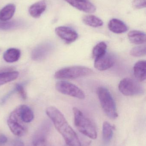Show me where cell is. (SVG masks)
Here are the masks:
<instances>
[{
  "instance_id": "6da1fadb",
  "label": "cell",
  "mask_w": 146,
  "mask_h": 146,
  "mask_svg": "<svg viewBox=\"0 0 146 146\" xmlns=\"http://www.w3.org/2000/svg\"><path fill=\"white\" fill-rule=\"evenodd\" d=\"M46 113L58 132L61 135L67 145L69 146H81L77 134L69 125L63 114L55 107L46 109Z\"/></svg>"
},
{
  "instance_id": "7a4b0ae2",
  "label": "cell",
  "mask_w": 146,
  "mask_h": 146,
  "mask_svg": "<svg viewBox=\"0 0 146 146\" xmlns=\"http://www.w3.org/2000/svg\"><path fill=\"white\" fill-rule=\"evenodd\" d=\"M74 123L79 131L84 135L92 139L97 138V132L92 122L84 115L79 109L73 108Z\"/></svg>"
},
{
  "instance_id": "3957f363",
  "label": "cell",
  "mask_w": 146,
  "mask_h": 146,
  "mask_svg": "<svg viewBox=\"0 0 146 146\" xmlns=\"http://www.w3.org/2000/svg\"><path fill=\"white\" fill-rule=\"evenodd\" d=\"M97 94L105 114L111 119H116L118 117L116 106L109 90L104 87H99L97 89Z\"/></svg>"
},
{
  "instance_id": "277c9868",
  "label": "cell",
  "mask_w": 146,
  "mask_h": 146,
  "mask_svg": "<svg viewBox=\"0 0 146 146\" xmlns=\"http://www.w3.org/2000/svg\"><path fill=\"white\" fill-rule=\"evenodd\" d=\"M93 71L87 67L74 66L64 68L57 71L55 74V78L61 80L75 79L91 75Z\"/></svg>"
},
{
  "instance_id": "5b68a950",
  "label": "cell",
  "mask_w": 146,
  "mask_h": 146,
  "mask_svg": "<svg viewBox=\"0 0 146 146\" xmlns=\"http://www.w3.org/2000/svg\"><path fill=\"white\" fill-rule=\"evenodd\" d=\"M118 88L121 92L126 96L142 95L144 89L138 81L130 78H125L119 83Z\"/></svg>"
},
{
  "instance_id": "8992f818",
  "label": "cell",
  "mask_w": 146,
  "mask_h": 146,
  "mask_svg": "<svg viewBox=\"0 0 146 146\" xmlns=\"http://www.w3.org/2000/svg\"><path fill=\"white\" fill-rule=\"evenodd\" d=\"M56 89L63 94L69 95L80 100L85 98V93L76 85L66 81H60L57 82Z\"/></svg>"
},
{
  "instance_id": "52a82bcc",
  "label": "cell",
  "mask_w": 146,
  "mask_h": 146,
  "mask_svg": "<svg viewBox=\"0 0 146 146\" xmlns=\"http://www.w3.org/2000/svg\"><path fill=\"white\" fill-rule=\"evenodd\" d=\"M7 124L10 131L16 136H23L26 132V127L20 119L15 110L9 116Z\"/></svg>"
},
{
  "instance_id": "ba28073f",
  "label": "cell",
  "mask_w": 146,
  "mask_h": 146,
  "mask_svg": "<svg viewBox=\"0 0 146 146\" xmlns=\"http://www.w3.org/2000/svg\"><path fill=\"white\" fill-rule=\"evenodd\" d=\"M51 124L49 121H45L37 130L33 139V146H45L47 138L51 130Z\"/></svg>"
},
{
  "instance_id": "9c48e42d",
  "label": "cell",
  "mask_w": 146,
  "mask_h": 146,
  "mask_svg": "<svg viewBox=\"0 0 146 146\" xmlns=\"http://www.w3.org/2000/svg\"><path fill=\"white\" fill-rule=\"evenodd\" d=\"M55 32L57 35L67 44L73 42L78 37L77 32L67 27H58L56 28Z\"/></svg>"
},
{
  "instance_id": "30bf717a",
  "label": "cell",
  "mask_w": 146,
  "mask_h": 146,
  "mask_svg": "<svg viewBox=\"0 0 146 146\" xmlns=\"http://www.w3.org/2000/svg\"><path fill=\"white\" fill-rule=\"evenodd\" d=\"M115 62L114 56L111 53L106 52L102 56L95 59L94 67L99 71H105L112 67Z\"/></svg>"
},
{
  "instance_id": "8fae6325",
  "label": "cell",
  "mask_w": 146,
  "mask_h": 146,
  "mask_svg": "<svg viewBox=\"0 0 146 146\" xmlns=\"http://www.w3.org/2000/svg\"><path fill=\"white\" fill-rule=\"evenodd\" d=\"M75 8L87 13H93L96 8L88 0H65Z\"/></svg>"
},
{
  "instance_id": "7c38bea8",
  "label": "cell",
  "mask_w": 146,
  "mask_h": 146,
  "mask_svg": "<svg viewBox=\"0 0 146 146\" xmlns=\"http://www.w3.org/2000/svg\"><path fill=\"white\" fill-rule=\"evenodd\" d=\"M19 117L24 123L31 122L34 118V114L31 109L25 105L20 106L15 109Z\"/></svg>"
},
{
  "instance_id": "4fadbf2b",
  "label": "cell",
  "mask_w": 146,
  "mask_h": 146,
  "mask_svg": "<svg viewBox=\"0 0 146 146\" xmlns=\"http://www.w3.org/2000/svg\"><path fill=\"white\" fill-rule=\"evenodd\" d=\"M51 50L49 44H43L36 48L32 53L31 57L35 60H41L44 59Z\"/></svg>"
},
{
  "instance_id": "5bb4252c",
  "label": "cell",
  "mask_w": 146,
  "mask_h": 146,
  "mask_svg": "<svg viewBox=\"0 0 146 146\" xmlns=\"http://www.w3.org/2000/svg\"><path fill=\"white\" fill-rule=\"evenodd\" d=\"M108 27L111 32L117 34L124 33L128 30V27L123 21L116 19L111 20Z\"/></svg>"
},
{
  "instance_id": "9a60e30c",
  "label": "cell",
  "mask_w": 146,
  "mask_h": 146,
  "mask_svg": "<svg viewBox=\"0 0 146 146\" xmlns=\"http://www.w3.org/2000/svg\"><path fill=\"white\" fill-rule=\"evenodd\" d=\"M134 74L139 81L143 82L146 80V61H140L135 63L134 67Z\"/></svg>"
},
{
  "instance_id": "2e32d148",
  "label": "cell",
  "mask_w": 146,
  "mask_h": 146,
  "mask_svg": "<svg viewBox=\"0 0 146 146\" xmlns=\"http://www.w3.org/2000/svg\"><path fill=\"white\" fill-rule=\"evenodd\" d=\"M129 39L131 43L135 44H142L145 43V33L139 31H130L128 34Z\"/></svg>"
},
{
  "instance_id": "e0dca14e",
  "label": "cell",
  "mask_w": 146,
  "mask_h": 146,
  "mask_svg": "<svg viewBox=\"0 0 146 146\" xmlns=\"http://www.w3.org/2000/svg\"><path fill=\"white\" fill-rule=\"evenodd\" d=\"M46 4L44 1H39L34 3L30 7L29 13L33 18H39L45 11Z\"/></svg>"
},
{
  "instance_id": "ac0fdd59",
  "label": "cell",
  "mask_w": 146,
  "mask_h": 146,
  "mask_svg": "<svg viewBox=\"0 0 146 146\" xmlns=\"http://www.w3.org/2000/svg\"><path fill=\"white\" fill-rule=\"evenodd\" d=\"M15 11L14 4L10 3L6 5L0 11V21H5L9 20L13 16Z\"/></svg>"
},
{
  "instance_id": "d6986e66",
  "label": "cell",
  "mask_w": 146,
  "mask_h": 146,
  "mask_svg": "<svg viewBox=\"0 0 146 146\" xmlns=\"http://www.w3.org/2000/svg\"><path fill=\"white\" fill-rule=\"evenodd\" d=\"M21 56V51L19 50L14 48H11L6 50L3 55V58L5 61L9 63H13L17 61Z\"/></svg>"
},
{
  "instance_id": "ffe728a7",
  "label": "cell",
  "mask_w": 146,
  "mask_h": 146,
  "mask_svg": "<svg viewBox=\"0 0 146 146\" xmlns=\"http://www.w3.org/2000/svg\"><path fill=\"white\" fill-rule=\"evenodd\" d=\"M82 21L85 25L91 27H100L103 25V22L101 19L93 15H85L82 18Z\"/></svg>"
},
{
  "instance_id": "44dd1931",
  "label": "cell",
  "mask_w": 146,
  "mask_h": 146,
  "mask_svg": "<svg viewBox=\"0 0 146 146\" xmlns=\"http://www.w3.org/2000/svg\"><path fill=\"white\" fill-rule=\"evenodd\" d=\"M115 129L114 126L111 125L109 123L105 121L103 123V139L105 143L110 142L112 139L113 131Z\"/></svg>"
},
{
  "instance_id": "7402d4cb",
  "label": "cell",
  "mask_w": 146,
  "mask_h": 146,
  "mask_svg": "<svg viewBox=\"0 0 146 146\" xmlns=\"http://www.w3.org/2000/svg\"><path fill=\"white\" fill-rule=\"evenodd\" d=\"M19 75V73L16 71L0 72V86L15 80Z\"/></svg>"
},
{
  "instance_id": "603a6c76",
  "label": "cell",
  "mask_w": 146,
  "mask_h": 146,
  "mask_svg": "<svg viewBox=\"0 0 146 146\" xmlns=\"http://www.w3.org/2000/svg\"><path fill=\"white\" fill-rule=\"evenodd\" d=\"M107 45L105 42L99 43L93 48L92 56L94 59L99 58L104 54L107 51Z\"/></svg>"
},
{
  "instance_id": "cb8c5ba5",
  "label": "cell",
  "mask_w": 146,
  "mask_h": 146,
  "mask_svg": "<svg viewBox=\"0 0 146 146\" xmlns=\"http://www.w3.org/2000/svg\"><path fill=\"white\" fill-rule=\"evenodd\" d=\"M21 23L17 21H1L0 30L3 31L13 30L20 26Z\"/></svg>"
},
{
  "instance_id": "d4e9b609",
  "label": "cell",
  "mask_w": 146,
  "mask_h": 146,
  "mask_svg": "<svg viewBox=\"0 0 146 146\" xmlns=\"http://www.w3.org/2000/svg\"><path fill=\"white\" fill-rule=\"evenodd\" d=\"M130 55L135 57L145 56L146 54L145 45L136 46L132 49L130 52Z\"/></svg>"
},
{
  "instance_id": "484cf974",
  "label": "cell",
  "mask_w": 146,
  "mask_h": 146,
  "mask_svg": "<svg viewBox=\"0 0 146 146\" xmlns=\"http://www.w3.org/2000/svg\"><path fill=\"white\" fill-rule=\"evenodd\" d=\"M146 0H134L133 2V6L137 9H143L146 7Z\"/></svg>"
},
{
  "instance_id": "4316f807",
  "label": "cell",
  "mask_w": 146,
  "mask_h": 146,
  "mask_svg": "<svg viewBox=\"0 0 146 146\" xmlns=\"http://www.w3.org/2000/svg\"><path fill=\"white\" fill-rule=\"evenodd\" d=\"M15 90L19 93L23 99L25 100L26 99V93L25 92L24 88L21 85L19 84H17L15 86Z\"/></svg>"
},
{
  "instance_id": "83f0119b",
  "label": "cell",
  "mask_w": 146,
  "mask_h": 146,
  "mask_svg": "<svg viewBox=\"0 0 146 146\" xmlns=\"http://www.w3.org/2000/svg\"><path fill=\"white\" fill-rule=\"evenodd\" d=\"M12 145L13 146H25L24 142L18 139L13 140L12 141Z\"/></svg>"
},
{
  "instance_id": "f1b7e54d",
  "label": "cell",
  "mask_w": 146,
  "mask_h": 146,
  "mask_svg": "<svg viewBox=\"0 0 146 146\" xmlns=\"http://www.w3.org/2000/svg\"><path fill=\"white\" fill-rule=\"evenodd\" d=\"M8 139L4 135L0 134V145H4L7 142Z\"/></svg>"
},
{
  "instance_id": "f546056e",
  "label": "cell",
  "mask_w": 146,
  "mask_h": 146,
  "mask_svg": "<svg viewBox=\"0 0 146 146\" xmlns=\"http://www.w3.org/2000/svg\"><path fill=\"white\" fill-rule=\"evenodd\" d=\"M64 146H69L67 145H65Z\"/></svg>"
}]
</instances>
